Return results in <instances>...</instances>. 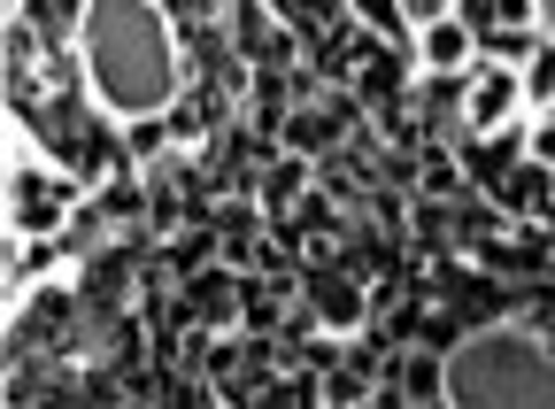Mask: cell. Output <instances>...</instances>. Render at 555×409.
Returning a JSON list of instances; mask_svg holds the SVG:
<instances>
[{
	"label": "cell",
	"mask_w": 555,
	"mask_h": 409,
	"mask_svg": "<svg viewBox=\"0 0 555 409\" xmlns=\"http://www.w3.org/2000/svg\"><path fill=\"white\" fill-rule=\"evenodd\" d=\"M78 71L101 116H116L124 131L170 116L185 62H178V31L163 16V0H78Z\"/></svg>",
	"instance_id": "6da1fadb"
},
{
	"label": "cell",
	"mask_w": 555,
	"mask_h": 409,
	"mask_svg": "<svg viewBox=\"0 0 555 409\" xmlns=\"http://www.w3.org/2000/svg\"><path fill=\"white\" fill-rule=\"evenodd\" d=\"M393 394H401V401H416V409L448 401V356H433V348H409V356H401V371H393Z\"/></svg>",
	"instance_id": "8992f818"
},
{
	"label": "cell",
	"mask_w": 555,
	"mask_h": 409,
	"mask_svg": "<svg viewBox=\"0 0 555 409\" xmlns=\"http://www.w3.org/2000/svg\"><path fill=\"white\" fill-rule=\"evenodd\" d=\"M547 16H555V9H547Z\"/></svg>",
	"instance_id": "7c38bea8"
},
{
	"label": "cell",
	"mask_w": 555,
	"mask_h": 409,
	"mask_svg": "<svg viewBox=\"0 0 555 409\" xmlns=\"http://www.w3.org/2000/svg\"><path fill=\"white\" fill-rule=\"evenodd\" d=\"M309 302H317V317L339 324V332H347V324H363V302H356V286H347V279H317Z\"/></svg>",
	"instance_id": "52a82bcc"
},
{
	"label": "cell",
	"mask_w": 555,
	"mask_h": 409,
	"mask_svg": "<svg viewBox=\"0 0 555 409\" xmlns=\"http://www.w3.org/2000/svg\"><path fill=\"white\" fill-rule=\"evenodd\" d=\"M317 401H378V386L371 379H332V386H317Z\"/></svg>",
	"instance_id": "8fae6325"
},
{
	"label": "cell",
	"mask_w": 555,
	"mask_h": 409,
	"mask_svg": "<svg viewBox=\"0 0 555 409\" xmlns=\"http://www.w3.org/2000/svg\"><path fill=\"white\" fill-rule=\"evenodd\" d=\"M525 155L555 170V108H547V116H525Z\"/></svg>",
	"instance_id": "ba28073f"
},
{
	"label": "cell",
	"mask_w": 555,
	"mask_h": 409,
	"mask_svg": "<svg viewBox=\"0 0 555 409\" xmlns=\"http://www.w3.org/2000/svg\"><path fill=\"white\" fill-rule=\"evenodd\" d=\"M347 124H356V101H347V93H324V101H309V108L286 116V148H294V155H324Z\"/></svg>",
	"instance_id": "5b68a950"
},
{
	"label": "cell",
	"mask_w": 555,
	"mask_h": 409,
	"mask_svg": "<svg viewBox=\"0 0 555 409\" xmlns=\"http://www.w3.org/2000/svg\"><path fill=\"white\" fill-rule=\"evenodd\" d=\"M509 116H532V108H525V71H509V62H494V54H478V62H470L463 131L478 140V131H494V124H509Z\"/></svg>",
	"instance_id": "3957f363"
},
{
	"label": "cell",
	"mask_w": 555,
	"mask_h": 409,
	"mask_svg": "<svg viewBox=\"0 0 555 409\" xmlns=\"http://www.w3.org/2000/svg\"><path fill=\"white\" fill-rule=\"evenodd\" d=\"M478 31H470V16L455 9V16H440V24H425V31H416V62H425V71L433 78H463L470 71V62H478Z\"/></svg>",
	"instance_id": "277c9868"
},
{
	"label": "cell",
	"mask_w": 555,
	"mask_h": 409,
	"mask_svg": "<svg viewBox=\"0 0 555 409\" xmlns=\"http://www.w3.org/2000/svg\"><path fill=\"white\" fill-rule=\"evenodd\" d=\"M393 9H401V24H409V31H425V24L455 16V0H393Z\"/></svg>",
	"instance_id": "30bf717a"
},
{
	"label": "cell",
	"mask_w": 555,
	"mask_h": 409,
	"mask_svg": "<svg viewBox=\"0 0 555 409\" xmlns=\"http://www.w3.org/2000/svg\"><path fill=\"white\" fill-rule=\"evenodd\" d=\"M301 178H309V163H278V170H270V186H262V201H270V209H286V201L301 193Z\"/></svg>",
	"instance_id": "9c48e42d"
},
{
	"label": "cell",
	"mask_w": 555,
	"mask_h": 409,
	"mask_svg": "<svg viewBox=\"0 0 555 409\" xmlns=\"http://www.w3.org/2000/svg\"><path fill=\"white\" fill-rule=\"evenodd\" d=\"M448 401H555V356L532 317L478 324L448 348Z\"/></svg>",
	"instance_id": "7a4b0ae2"
}]
</instances>
